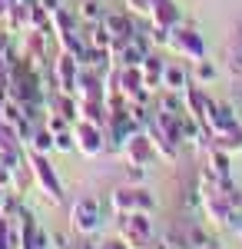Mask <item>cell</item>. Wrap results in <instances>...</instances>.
I'll list each match as a JSON object with an SVG mask.
<instances>
[{
  "mask_svg": "<svg viewBox=\"0 0 242 249\" xmlns=\"http://www.w3.org/2000/svg\"><path fill=\"white\" fill-rule=\"evenodd\" d=\"M153 249H179V246H176V243H169V239H163L159 246H153Z\"/></svg>",
  "mask_w": 242,
  "mask_h": 249,
  "instance_id": "cell-40",
  "label": "cell"
},
{
  "mask_svg": "<svg viewBox=\"0 0 242 249\" xmlns=\"http://www.w3.org/2000/svg\"><path fill=\"white\" fill-rule=\"evenodd\" d=\"M100 226H103V210H100V203L93 196L73 199V206H70V230L76 236H93V232H100Z\"/></svg>",
  "mask_w": 242,
  "mask_h": 249,
  "instance_id": "cell-2",
  "label": "cell"
},
{
  "mask_svg": "<svg viewBox=\"0 0 242 249\" xmlns=\"http://www.w3.org/2000/svg\"><path fill=\"white\" fill-rule=\"evenodd\" d=\"M232 210H236V206L225 199L223 193H219V196H209V199H203V213L209 216V223H212V226H229V216H232Z\"/></svg>",
  "mask_w": 242,
  "mask_h": 249,
  "instance_id": "cell-14",
  "label": "cell"
},
{
  "mask_svg": "<svg viewBox=\"0 0 242 249\" xmlns=\"http://www.w3.org/2000/svg\"><path fill=\"white\" fill-rule=\"evenodd\" d=\"M73 249H100V243H93L90 236H83V239H80V243H76Z\"/></svg>",
  "mask_w": 242,
  "mask_h": 249,
  "instance_id": "cell-37",
  "label": "cell"
},
{
  "mask_svg": "<svg viewBox=\"0 0 242 249\" xmlns=\"http://www.w3.org/2000/svg\"><path fill=\"white\" fill-rule=\"evenodd\" d=\"M0 107H3V100H0Z\"/></svg>",
  "mask_w": 242,
  "mask_h": 249,
  "instance_id": "cell-41",
  "label": "cell"
},
{
  "mask_svg": "<svg viewBox=\"0 0 242 249\" xmlns=\"http://www.w3.org/2000/svg\"><path fill=\"white\" fill-rule=\"evenodd\" d=\"M53 43L56 50H63V53H73L76 60L86 53V34H80V30H63V34H53Z\"/></svg>",
  "mask_w": 242,
  "mask_h": 249,
  "instance_id": "cell-15",
  "label": "cell"
},
{
  "mask_svg": "<svg viewBox=\"0 0 242 249\" xmlns=\"http://www.w3.org/2000/svg\"><path fill=\"white\" fill-rule=\"evenodd\" d=\"M169 37H173V30H166V27H153V23H149V40H153L156 50H159V47H169Z\"/></svg>",
  "mask_w": 242,
  "mask_h": 249,
  "instance_id": "cell-31",
  "label": "cell"
},
{
  "mask_svg": "<svg viewBox=\"0 0 242 249\" xmlns=\"http://www.w3.org/2000/svg\"><path fill=\"white\" fill-rule=\"evenodd\" d=\"M100 23L106 27V34H110V37H133V34H136V27H139V23H136V17H133L130 10H123V14H116V10H106Z\"/></svg>",
  "mask_w": 242,
  "mask_h": 249,
  "instance_id": "cell-11",
  "label": "cell"
},
{
  "mask_svg": "<svg viewBox=\"0 0 242 249\" xmlns=\"http://www.w3.org/2000/svg\"><path fill=\"white\" fill-rule=\"evenodd\" d=\"M73 14H76V20H83V23H100L106 10H103V3H100V0H83Z\"/></svg>",
  "mask_w": 242,
  "mask_h": 249,
  "instance_id": "cell-23",
  "label": "cell"
},
{
  "mask_svg": "<svg viewBox=\"0 0 242 249\" xmlns=\"http://www.w3.org/2000/svg\"><path fill=\"white\" fill-rule=\"evenodd\" d=\"M100 249H130V246H126L120 236H116V239H106V243H100Z\"/></svg>",
  "mask_w": 242,
  "mask_h": 249,
  "instance_id": "cell-36",
  "label": "cell"
},
{
  "mask_svg": "<svg viewBox=\"0 0 242 249\" xmlns=\"http://www.w3.org/2000/svg\"><path fill=\"white\" fill-rule=\"evenodd\" d=\"M40 7H43V10H50V14H53V10H60V7H63V3H60V0H37Z\"/></svg>",
  "mask_w": 242,
  "mask_h": 249,
  "instance_id": "cell-38",
  "label": "cell"
},
{
  "mask_svg": "<svg viewBox=\"0 0 242 249\" xmlns=\"http://www.w3.org/2000/svg\"><path fill=\"white\" fill-rule=\"evenodd\" d=\"M225 230H232L236 236H242V210H232V216H229V226Z\"/></svg>",
  "mask_w": 242,
  "mask_h": 249,
  "instance_id": "cell-34",
  "label": "cell"
},
{
  "mask_svg": "<svg viewBox=\"0 0 242 249\" xmlns=\"http://www.w3.org/2000/svg\"><path fill=\"white\" fill-rule=\"evenodd\" d=\"M86 43H90V47H100V50H110L113 37L106 34L103 23H90V30H86Z\"/></svg>",
  "mask_w": 242,
  "mask_h": 249,
  "instance_id": "cell-25",
  "label": "cell"
},
{
  "mask_svg": "<svg viewBox=\"0 0 242 249\" xmlns=\"http://www.w3.org/2000/svg\"><path fill=\"white\" fill-rule=\"evenodd\" d=\"M0 150H10V153H20L23 150V143L17 140V130L7 126L3 120H0Z\"/></svg>",
  "mask_w": 242,
  "mask_h": 249,
  "instance_id": "cell-27",
  "label": "cell"
},
{
  "mask_svg": "<svg viewBox=\"0 0 242 249\" xmlns=\"http://www.w3.org/2000/svg\"><path fill=\"white\" fill-rule=\"evenodd\" d=\"M50 249H70L67 236H63V232H50Z\"/></svg>",
  "mask_w": 242,
  "mask_h": 249,
  "instance_id": "cell-35",
  "label": "cell"
},
{
  "mask_svg": "<svg viewBox=\"0 0 242 249\" xmlns=\"http://www.w3.org/2000/svg\"><path fill=\"white\" fill-rule=\"evenodd\" d=\"M43 126H47L50 133H63V130H70L73 123H70L67 116H60V113H47V120H43Z\"/></svg>",
  "mask_w": 242,
  "mask_h": 249,
  "instance_id": "cell-30",
  "label": "cell"
},
{
  "mask_svg": "<svg viewBox=\"0 0 242 249\" xmlns=\"http://www.w3.org/2000/svg\"><path fill=\"white\" fill-rule=\"evenodd\" d=\"M7 14H10V0H0V23L7 20Z\"/></svg>",
  "mask_w": 242,
  "mask_h": 249,
  "instance_id": "cell-39",
  "label": "cell"
},
{
  "mask_svg": "<svg viewBox=\"0 0 242 249\" xmlns=\"http://www.w3.org/2000/svg\"><path fill=\"white\" fill-rule=\"evenodd\" d=\"M23 160H27V166H30V176H34L37 190L43 193V199H47L50 206H60V203H63V183H60L56 170L50 166V156L23 150Z\"/></svg>",
  "mask_w": 242,
  "mask_h": 249,
  "instance_id": "cell-1",
  "label": "cell"
},
{
  "mask_svg": "<svg viewBox=\"0 0 242 249\" xmlns=\"http://www.w3.org/2000/svg\"><path fill=\"white\" fill-rule=\"evenodd\" d=\"M53 150H56V153H73V150H76L73 126H70V130H63V133H53Z\"/></svg>",
  "mask_w": 242,
  "mask_h": 249,
  "instance_id": "cell-28",
  "label": "cell"
},
{
  "mask_svg": "<svg viewBox=\"0 0 242 249\" xmlns=\"http://www.w3.org/2000/svg\"><path fill=\"white\" fill-rule=\"evenodd\" d=\"M189 83H192V77H189L183 67H173V63L166 67V77H163V87H166V90H179V93H183Z\"/></svg>",
  "mask_w": 242,
  "mask_h": 249,
  "instance_id": "cell-22",
  "label": "cell"
},
{
  "mask_svg": "<svg viewBox=\"0 0 242 249\" xmlns=\"http://www.w3.org/2000/svg\"><path fill=\"white\" fill-rule=\"evenodd\" d=\"M192 67H196L192 70V83H199V87H206V83H212V80L219 77V70H216L212 60H196Z\"/></svg>",
  "mask_w": 242,
  "mask_h": 249,
  "instance_id": "cell-24",
  "label": "cell"
},
{
  "mask_svg": "<svg viewBox=\"0 0 242 249\" xmlns=\"http://www.w3.org/2000/svg\"><path fill=\"white\" fill-rule=\"evenodd\" d=\"M63 30H76V14L67 10V7L50 14V34H63Z\"/></svg>",
  "mask_w": 242,
  "mask_h": 249,
  "instance_id": "cell-21",
  "label": "cell"
},
{
  "mask_svg": "<svg viewBox=\"0 0 242 249\" xmlns=\"http://www.w3.org/2000/svg\"><path fill=\"white\" fill-rule=\"evenodd\" d=\"M146 133H149V140H153L156 160H163V163H176V160H179V150H183V146H179L176 140H169V136L163 133V130H156L153 123L146 126Z\"/></svg>",
  "mask_w": 242,
  "mask_h": 249,
  "instance_id": "cell-12",
  "label": "cell"
},
{
  "mask_svg": "<svg viewBox=\"0 0 242 249\" xmlns=\"http://www.w3.org/2000/svg\"><path fill=\"white\" fill-rule=\"evenodd\" d=\"M206 156H209L206 163H209L212 170L219 173L223 179H232V153H225V150H216V146H212V150H209Z\"/></svg>",
  "mask_w": 242,
  "mask_h": 249,
  "instance_id": "cell-19",
  "label": "cell"
},
{
  "mask_svg": "<svg viewBox=\"0 0 242 249\" xmlns=\"http://www.w3.org/2000/svg\"><path fill=\"white\" fill-rule=\"evenodd\" d=\"M76 120L93 123V126H106L110 110H106V103H103V100H76Z\"/></svg>",
  "mask_w": 242,
  "mask_h": 249,
  "instance_id": "cell-13",
  "label": "cell"
},
{
  "mask_svg": "<svg viewBox=\"0 0 242 249\" xmlns=\"http://www.w3.org/2000/svg\"><path fill=\"white\" fill-rule=\"evenodd\" d=\"M123 160H126V163H136V166H149V163L156 160V150H153V140H149L146 130H143V133H133L130 140H126Z\"/></svg>",
  "mask_w": 242,
  "mask_h": 249,
  "instance_id": "cell-8",
  "label": "cell"
},
{
  "mask_svg": "<svg viewBox=\"0 0 242 249\" xmlns=\"http://www.w3.org/2000/svg\"><path fill=\"white\" fill-rule=\"evenodd\" d=\"M53 87L56 93H76V73H80V60L73 57V53H63V50H56L53 57Z\"/></svg>",
  "mask_w": 242,
  "mask_h": 249,
  "instance_id": "cell-7",
  "label": "cell"
},
{
  "mask_svg": "<svg viewBox=\"0 0 242 249\" xmlns=\"http://www.w3.org/2000/svg\"><path fill=\"white\" fill-rule=\"evenodd\" d=\"M149 23L153 27H179L183 23V14H179V7H176V0H153V10H149Z\"/></svg>",
  "mask_w": 242,
  "mask_h": 249,
  "instance_id": "cell-10",
  "label": "cell"
},
{
  "mask_svg": "<svg viewBox=\"0 0 242 249\" xmlns=\"http://www.w3.org/2000/svg\"><path fill=\"white\" fill-rule=\"evenodd\" d=\"M27 150H30V153H43V156H50V153H53V133H50V130H47V126L40 123L37 133H34V140L27 143Z\"/></svg>",
  "mask_w": 242,
  "mask_h": 249,
  "instance_id": "cell-20",
  "label": "cell"
},
{
  "mask_svg": "<svg viewBox=\"0 0 242 249\" xmlns=\"http://www.w3.org/2000/svg\"><path fill=\"white\" fill-rule=\"evenodd\" d=\"M153 210H156V196H153L146 186H136V213L153 216Z\"/></svg>",
  "mask_w": 242,
  "mask_h": 249,
  "instance_id": "cell-29",
  "label": "cell"
},
{
  "mask_svg": "<svg viewBox=\"0 0 242 249\" xmlns=\"http://www.w3.org/2000/svg\"><path fill=\"white\" fill-rule=\"evenodd\" d=\"M212 146L225 150V153H242V126L229 130V133H216L212 136Z\"/></svg>",
  "mask_w": 242,
  "mask_h": 249,
  "instance_id": "cell-18",
  "label": "cell"
},
{
  "mask_svg": "<svg viewBox=\"0 0 242 249\" xmlns=\"http://www.w3.org/2000/svg\"><path fill=\"white\" fill-rule=\"evenodd\" d=\"M126 183H130V186H143V183H146V166L126 163Z\"/></svg>",
  "mask_w": 242,
  "mask_h": 249,
  "instance_id": "cell-32",
  "label": "cell"
},
{
  "mask_svg": "<svg viewBox=\"0 0 242 249\" xmlns=\"http://www.w3.org/2000/svg\"><path fill=\"white\" fill-rule=\"evenodd\" d=\"M30 30L50 34V10H43L37 0H34V7H30Z\"/></svg>",
  "mask_w": 242,
  "mask_h": 249,
  "instance_id": "cell-26",
  "label": "cell"
},
{
  "mask_svg": "<svg viewBox=\"0 0 242 249\" xmlns=\"http://www.w3.org/2000/svg\"><path fill=\"white\" fill-rule=\"evenodd\" d=\"M199 123H203L209 133H229V130H236L239 126V116H236V110L232 107H225V103H216L212 96L206 100L203 107V116H199Z\"/></svg>",
  "mask_w": 242,
  "mask_h": 249,
  "instance_id": "cell-6",
  "label": "cell"
},
{
  "mask_svg": "<svg viewBox=\"0 0 242 249\" xmlns=\"http://www.w3.org/2000/svg\"><path fill=\"white\" fill-rule=\"evenodd\" d=\"M110 210L116 216H126V213H136V186H116L110 193Z\"/></svg>",
  "mask_w": 242,
  "mask_h": 249,
  "instance_id": "cell-16",
  "label": "cell"
},
{
  "mask_svg": "<svg viewBox=\"0 0 242 249\" xmlns=\"http://www.w3.org/2000/svg\"><path fill=\"white\" fill-rule=\"evenodd\" d=\"M73 136H76V153L80 156L96 160V156L106 153V126H93V123L76 120L73 123Z\"/></svg>",
  "mask_w": 242,
  "mask_h": 249,
  "instance_id": "cell-5",
  "label": "cell"
},
{
  "mask_svg": "<svg viewBox=\"0 0 242 249\" xmlns=\"http://www.w3.org/2000/svg\"><path fill=\"white\" fill-rule=\"evenodd\" d=\"M126 10L133 17H146L149 20V10H153V0H126Z\"/></svg>",
  "mask_w": 242,
  "mask_h": 249,
  "instance_id": "cell-33",
  "label": "cell"
},
{
  "mask_svg": "<svg viewBox=\"0 0 242 249\" xmlns=\"http://www.w3.org/2000/svg\"><path fill=\"white\" fill-rule=\"evenodd\" d=\"M206 100H209V93H206V87H199V83H189L186 90H183V110H186L189 116H203V107Z\"/></svg>",
  "mask_w": 242,
  "mask_h": 249,
  "instance_id": "cell-17",
  "label": "cell"
},
{
  "mask_svg": "<svg viewBox=\"0 0 242 249\" xmlns=\"http://www.w3.org/2000/svg\"><path fill=\"white\" fill-rule=\"evenodd\" d=\"M169 50H173L176 57L196 63V60H206V40H203V34H199L196 27H183V23H179V27H173Z\"/></svg>",
  "mask_w": 242,
  "mask_h": 249,
  "instance_id": "cell-4",
  "label": "cell"
},
{
  "mask_svg": "<svg viewBox=\"0 0 242 249\" xmlns=\"http://www.w3.org/2000/svg\"><path fill=\"white\" fill-rule=\"evenodd\" d=\"M120 239L130 249H153V219L146 213L120 216Z\"/></svg>",
  "mask_w": 242,
  "mask_h": 249,
  "instance_id": "cell-3",
  "label": "cell"
},
{
  "mask_svg": "<svg viewBox=\"0 0 242 249\" xmlns=\"http://www.w3.org/2000/svg\"><path fill=\"white\" fill-rule=\"evenodd\" d=\"M166 60L159 57L156 50H149L146 57H143V63H139V70H143V83H146L149 90L156 93V90H163V77H166Z\"/></svg>",
  "mask_w": 242,
  "mask_h": 249,
  "instance_id": "cell-9",
  "label": "cell"
}]
</instances>
